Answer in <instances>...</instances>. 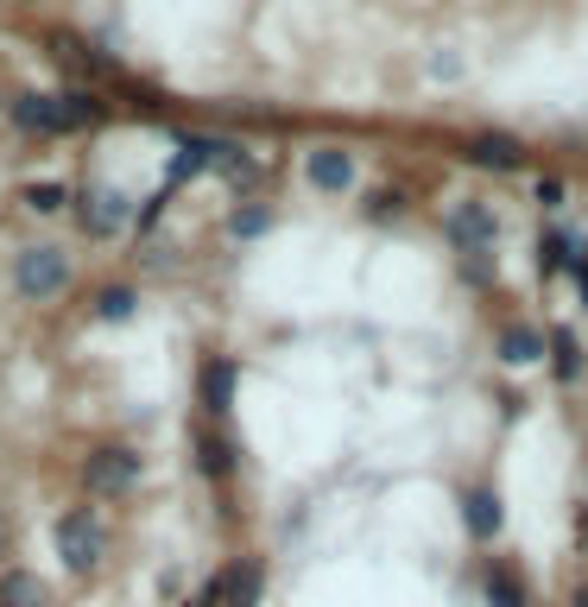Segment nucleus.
<instances>
[{
	"label": "nucleus",
	"instance_id": "f257e3e1",
	"mask_svg": "<svg viewBox=\"0 0 588 607\" xmlns=\"http://www.w3.org/2000/svg\"><path fill=\"white\" fill-rule=\"evenodd\" d=\"M13 278H20V292H26V297H58L63 285H70V266H63L58 247H32V254H20Z\"/></svg>",
	"mask_w": 588,
	"mask_h": 607
},
{
	"label": "nucleus",
	"instance_id": "f03ea898",
	"mask_svg": "<svg viewBox=\"0 0 588 607\" xmlns=\"http://www.w3.org/2000/svg\"><path fill=\"white\" fill-rule=\"evenodd\" d=\"M58 550H63V564L77 569H96V557H101V531H96V519L89 512H70V519H58Z\"/></svg>",
	"mask_w": 588,
	"mask_h": 607
},
{
	"label": "nucleus",
	"instance_id": "7ed1b4c3",
	"mask_svg": "<svg viewBox=\"0 0 588 607\" xmlns=\"http://www.w3.org/2000/svg\"><path fill=\"white\" fill-rule=\"evenodd\" d=\"M82 474H89V488L96 493H120V488H134L139 481V456L134 450H96Z\"/></svg>",
	"mask_w": 588,
	"mask_h": 607
},
{
	"label": "nucleus",
	"instance_id": "20e7f679",
	"mask_svg": "<svg viewBox=\"0 0 588 607\" xmlns=\"http://www.w3.org/2000/svg\"><path fill=\"white\" fill-rule=\"evenodd\" d=\"M450 235L462 254H488L493 247V216H488V203H469V209H455L450 216Z\"/></svg>",
	"mask_w": 588,
	"mask_h": 607
},
{
	"label": "nucleus",
	"instance_id": "39448f33",
	"mask_svg": "<svg viewBox=\"0 0 588 607\" xmlns=\"http://www.w3.org/2000/svg\"><path fill=\"white\" fill-rule=\"evenodd\" d=\"M304 177H311L316 190H349V184H354V158L342 153V146H323V153H311Z\"/></svg>",
	"mask_w": 588,
	"mask_h": 607
},
{
	"label": "nucleus",
	"instance_id": "423d86ee",
	"mask_svg": "<svg viewBox=\"0 0 588 607\" xmlns=\"http://www.w3.org/2000/svg\"><path fill=\"white\" fill-rule=\"evenodd\" d=\"M20 127H32V134H63L70 127V115H63V96H20Z\"/></svg>",
	"mask_w": 588,
	"mask_h": 607
},
{
	"label": "nucleus",
	"instance_id": "0eeeda50",
	"mask_svg": "<svg viewBox=\"0 0 588 607\" xmlns=\"http://www.w3.org/2000/svg\"><path fill=\"white\" fill-rule=\"evenodd\" d=\"M462 526H469L474 538H493V531H500V493L493 488H469L462 493Z\"/></svg>",
	"mask_w": 588,
	"mask_h": 607
},
{
	"label": "nucleus",
	"instance_id": "6e6552de",
	"mask_svg": "<svg viewBox=\"0 0 588 607\" xmlns=\"http://www.w3.org/2000/svg\"><path fill=\"white\" fill-rule=\"evenodd\" d=\"M469 165L512 172V165H519V139H507V134H474V139H469Z\"/></svg>",
	"mask_w": 588,
	"mask_h": 607
},
{
	"label": "nucleus",
	"instance_id": "1a4fd4ad",
	"mask_svg": "<svg viewBox=\"0 0 588 607\" xmlns=\"http://www.w3.org/2000/svg\"><path fill=\"white\" fill-rule=\"evenodd\" d=\"M545 349H550V342L538 330H507V335H500V361H507V368H531Z\"/></svg>",
	"mask_w": 588,
	"mask_h": 607
},
{
	"label": "nucleus",
	"instance_id": "9d476101",
	"mask_svg": "<svg viewBox=\"0 0 588 607\" xmlns=\"http://www.w3.org/2000/svg\"><path fill=\"white\" fill-rule=\"evenodd\" d=\"M488 607H526V582L507 564H488Z\"/></svg>",
	"mask_w": 588,
	"mask_h": 607
},
{
	"label": "nucleus",
	"instance_id": "9b49d317",
	"mask_svg": "<svg viewBox=\"0 0 588 607\" xmlns=\"http://www.w3.org/2000/svg\"><path fill=\"white\" fill-rule=\"evenodd\" d=\"M82 222H89L96 235H108V228H120V222H127V196L101 190V196H96V209H82Z\"/></svg>",
	"mask_w": 588,
	"mask_h": 607
},
{
	"label": "nucleus",
	"instance_id": "f8f14e48",
	"mask_svg": "<svg viewBox=\"0 0 588 607\" xmlns=\"http://www.w3.org/2000/svg\"><path fill=\"white\" fill-rule=\"evenodd\" d=\"M222 595H228V607H254V601H259V569H254V564L228 569V582H222Z\"/></svg>",
	"mask_w": 588,
	"mask_h": 607
},
{
	"label": "nucleus",
	"instance_id": "ddd939ff",
	"mask_svg": "<svg viewBox=\"0 0 588 607\" xmlns=\"http://www.w3.org/2000/svg\"><path fill=\"white\" fill-rule=\"evenodd\" d=\"M39 601H45L39 576H7L0 582V607H39Z\"/></svg>",
	"mask_w": 588,
	"mask_h": 607
},
{
	"label": "nucleus",
	"instance_id": "4468645a",
	"mask_svg": "<svg viewBox=\"0 0 588 607\" xmlns=\"http://www.w3.org/2000/svg\"><path fill=\"white\" fill-rule=\"evenodd\" d=\"M550 354H557V373H564V380L582 373V342H576V335H550Z\"/></svg>",
	"mask_w": 588,
	"mask_h": 607
},
{
	"label": "nucleus",
	"instance_id": "2eb2a0df",
	"mask_svg": "<svg viewBox=\"0 0 588 607\" xmlns=\"http://www.w3.org/2000/svg\"><path fill=\"white\" fill-rule=\"evenodd\" d=\"M203 392H209V405H228V392H235V368H228V361H216V368L203 373Z\"/></svg>",
	"mask_w": 588,
	"mask_h": 607
},
{
	"label": "nucleus",
	"instance_id": "dca6fc26",
	"mask_svg": "<svg viewBox=\"0 0 588 607\" xmlns=\"http://www.w3.org/2000/svg\"><path fill=\"white\" fill-rule=\"evenodd\" d=\"M96 311L108 316V323H120V316H134V292H127V285H115V292H101Z\"/></svg>",
	"mask_w": 588,
	"mask_h": 607
},
{
	"label": "nucleus",
	"instance_id": "f3484780",
	"mask_svg": "<svg viewBox=\"0 0 588 607\" xmlns=\"http://www.w3.org/2000/svg\"><path fill=\"white\" fill-rule=\"evenodd\" d=\"M26 203H32L39 216H51V209H63V190H58V184H32V190H26Z\"/></svg>",
	"mask_w": 588,
	"mask_h": 607
},
{
	"label": "nucleus",
	"instance_id": "a211bd4d",
	"mask_svg": "<svg viewBox=\"0 0 588 607\" xmlns=\"http://www.w3.org/2000/svg\"><path fill=\"white\" fill-rule=\"evenodd\" d=\"M266 228H273L266 209H241V216H235V235H266Z\"/></svg>",
	"mask_w": 588,
	"mask_h": 607
},
{
	"label": "nucleus",
	"instance_id": "6ab92c4d",
	"mask_svg": "<svg viewBox=\"0 0 588 607\" xmlns=\"http://www.w3.org/2000/svg\"><path fill=\"white\" fill-rule=\"evenodd\" d=\"M63 115H70V127H82V120H96V101L89 96H63Z\"/></svg>",
	"mask_w": 588,
	"mask_h": 607
},
{
	"label": "nucleus",
	"instance_id": "aec40b11",
	"mask_svg": "<svg viewBox=\"0 0 588 607\" xmlns=\"http://www.w3.org/2000/svg\"><path fill=\"white\" fill-rule=\"evenodd\" d=\"M576 607H588V595H582V601H576Z\"/></svg>",
	"mask_w": 588,
	"mask_h": 607
}]
</instances>
